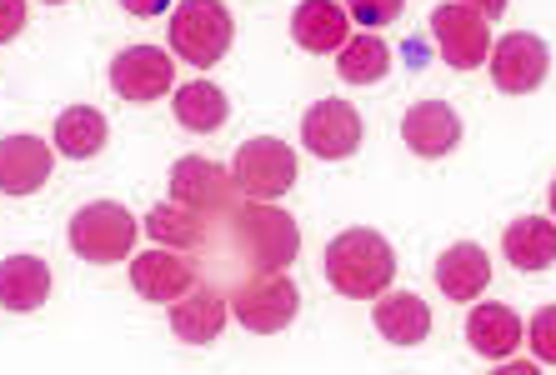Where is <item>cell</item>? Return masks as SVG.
I'll list each match as a JSON object with an SVG mask.
<instances>
[{"instance_id":"cell-14","label":"cell","mask_w":556,"mask_h":375,"mask_svg":"<svg viewBox=\"0 0 556 375\" xmlns=\"http://www.w3.org/2000/svg\"><path fill=\"white\" fill-rule=\"evenodd\" d=\"M402 135L416 156L441 160L446 151H456V141H462V120H456V111L446 101H416L402 120Z\"/></svg>"},{"instance_id":"cell-21","label":"cell","mask_w":556,"mask_h":375,"mask_svg":"<svg viewBox=\"0 0 556 375\" xmlns=\"http://www.w3.org/2000/svg\"><path fill=\"white\" fill-rule=\"evenodd\" d=\"M502 250L517 271H546V266H556V225L542 216L511 220L502 235Z\"/></svg>"},{"instance_id":"cell-31","label":"cell","mask_w":556,"mask_h":375,"mask_svg":"<svg viewBox=\"0 0 556 375\" xmlns=\"http://www.w3.org/2000/svg\"><path fill=\"white\" fill-rule=\"evenodd\" d=\"M546 206H552V216H556V181H552V201H546Z\"/></svg>"},{"instance_id":"cell-24","label":"cell","mask_w":556,"mask_h":375,"mask_svg":"<svg viewBox=\"0 0 556 375\" xmlns=\"http://www.w3.org/2000/svg\"><path fill=\"white\" fill-rule=\"evenodd\" d=\"M337 70L346 86H376L391 70V51L381 36H356L337 51Z\"/></svg>"},{"instance_id":"cell-32","label":"cell","mask_w":556,"mask_h":375,"mask_svg":"<svg viewBox=\"0 0 556 375\" xmlns=\"http://www.w3.org/2000/svg\"><path fill=\"white\" fill-rule=\"evenodd\" d=\"M51 5H61V0H51Z\"/></svg>"},{"instance_id":"cell-18","label":"cell","mask_w":556,"mask_h":375,"mask_svg":"<svg viewBox=\"0 0 556 375\" xmlns=\"http://www.w3.org/2000/svg\"><path fill=\"white\" fill-rule=\"evenodd\" d=\"M376 331L391 340V346H421V340L431 336V311L427 300L412 296V290H396V296H387L381 290V300H376Z\"/></svg>"},{"instance_id":"cell-29","label":"cell","mask_w":556,"mask_h":375,"mask_svg":"<svg viewBox=\"0 0 556 375\" xmlns=\"http://www.w3.org/2000/svg\"><path fill=\"white\" fill-rule=\"evenodd\" d=\"M121 5H126L130 15H141V21H146V15H161V11H170V0H121Z\"/></svg>"},{"instance_id":"cell-10","label":"cell","mask_w":556,"mask_h":375,"mask_svg":"<svg viewBox=\"0 0 556 375\" xmlns=\"http://www.w3.org/2000/svg\"><path fill=\"white\" fill-rule=\"evenodd\" d=\"M301 145L321 160H346L362 145V116L346 101H321L311 105L301 120Z\"/></svg>"},{"instance_id":"cell-25","label":"cell","mask_w":556,"mask_h":375,"mask_svg":"<svg viewBox=\"0 0 556 375\" xmlns=\"http://www.w3.org/2000/svg\"><path fill=\"white\" fill-rule=\"evenodd\" d=\"M146 231H151V241H161V246H170V250L201 246V216L186 210L181 201H161V206L146 216Z\"/></svg>"},{"instance_id":"cell-4","label":"cell","mask_w":556,"mask_h":375,"mask_svg":"<svg viewBox=\"0 0 556 375\" xmlns=\"http://www.w3.org/2000/svg\"><path fill=\"white\" fill-rule=\"evenodd\" d=\"M136 246V216L116 201H91L71 216V250L91 266H116Z\"/></svg>"},{"instance_id":"cell-1","label":"cell","mask_w":556,"mask_h":375,"mask_svg":"<svg viewBox=\"0 0 556 375\" xmlns=\"http://www.w3.org/2000/svg\"><path fill=\"white\" fill-rule=\"evenodd\" d=\"M326 281L337 285V296L346 300H371L396 281V250L387 246L381 231L351 225L326 246Z\"/></svg>"},{"instance_id":"cell-26","label":"cell","mask_w":556,"mask_h":375,"mask_svg":"<svg viewBox=\"0 0 556 375\" xmlns=\"http://www.w3.org/2000/svg\"><path fill=\"white\" fill-rule=\"evenodd\" d=\"M531 350L542 365H556V306H542L531 315Z\"/></svg>"},{"instance_id":"cell-30","label":"cell","mask_w":556,"mask_h":375,"mask_svg":"<svg viewBox=\"0 0 556 375\" xmlns=\"http://www.w3.org/2000/svg\"><path fill=\"white\" fill-rule=\"evenodd\" d=\"M462 5H471V11H481L486 21H496V15H506V5H511V0H462Z\"/></svg>"},{"instance_id":"cell-9","label":"cell","mask_w":556,"mask_h":375,"mask_svg":"<svg viewBox=\"0 0 556 375\" xmlns=\"http://www.w3.org/2000/svg\"><path fill=\"white\" fill-rule=\"evenodd\" d=\"M170 80H176V65L161 46H126V51L111 61V91L121 101H161L170 91Z\"/></svg>"},{"instance_id":"cell-20","label":"cell","mask_w":556,"mask_h":375,"mask_svg":"<svg viewBox=\"0 0 556 375\" xmlns=\"http://www.w3.org/2000/svg\"><path fill=\"white\" fill-rule=\"evenodd\" d=\"M466 346L486 355V361H506L521 346V321L511 306H477L466 315Z\"/></svg>"},{"instance_id":"cell-5","label":"cell","mask_w":556,"mask_h":375,"mask_svg":"<svg viewBox=\"0 0 556 375\" xmlns=\"http://www.w3.org/2000/svg\"><path fill=\"white\" fill-rule=\"evenodd\" d=\"M231 311H236V321L247 325V331H256V336H276V331H286V325L296 321L301 290L286 281V271H261L256 281L236 285Z\"/></svg>"},{"instance_id":"cell-3","label":"cell","mask_w":556,"mask_h":375,"mask_svg":"<svg viewBox=\"0 0 556 375\" xmlns=\"http://www.w3.org/2000/svg\"><path fill=\"white\" fill-rule=\"evenodd\" d=\"M236 235H241V250L256 271H286L301 250L296 220L281 206H266V201H247L236 210Z\"/></svg>"},{"instance_id":"cell-2","label":"cell","mask_w":556,"mask_h":375,"mask_svg":"<svg viewBox=\"0 0 556 375\" xmlns=\"http://www.w3.org/2000/svg\"><path fill=\"white\" fill-rule=\"evenodd\" d=\"M231 40H236V26L220 0H181L170 11V51L181 55L186 65H195V70L216 65L220 55L231 51Z\"/></svg>"},{"instance_id":"cell-11","label":"cell","mask_w":556,"mask_h":375,"mask_svg":"<svg viewBox=\"0 0 556 375\" xmlns=\"http://www.w3.org/2000/svg\"><path fill=\"white\" fill-rule=\"evenodd\" d=\"M231 176L216 166V160L186 156L170 170V201H181L186 210H201V216H220L231 206Z\"/></svg>"},{"instance_id":"cell-15","label":"cell","mask_w":556,"mask_h":375,"mask_svg":"<svg viewBox=\"0 0 556 375\" xmlns=\"http://www.w3.org/2000/svg\"><path fill=\"white\" fill-rule=\"evenodd\" d=\"M170 331L186 346H211L226 331V300L211 285H191L181 300H170Z\"/></svg>"},{"instance_id":"cell-19","label":"cell","mask_w":556,"mask_h":375,"mask_svg":"<svg viewBox=\"0 0 556 375\" xmlns=\"http://www.w3.org/2000/svg\"><path fill=\"white\" fill-rule=\"evenodd\" d=\"M51 296V266L36 256L0 260V306L5 311H40Z\"/></svg>"},{"instance_id":"cell-6","label":"cell","mask_w":556,"mask_h":375,"mask_svg":"<svg viewBox=\"0 0 556 375\" xmlns=\"http://www.w3.org/2000/svg\"><path fill=\"white\" fill-rule=\"evenodd\" d=\"M231 181L247 201H276V195H286L296 185V156H291V145L271 141V135H256V141H247L236 151Z\"/></svg>"},{"instance_id":"cell-7","label":"cell","mask_w":556,"mask_h":375,"mask_svg":"<svg viewBox=\"0 0 556 375\" xmlns=\"http://www.w3.org/2000/svg\"><path fill=\"white\" fill-rule=\"evenodd\" d=\"M431 36H437L441 61L456 65V70H477L492 55V21L462 5V0H446L431 11Z\"/></svg>"},{"instance_id":"cell-28","label":"cell","mask_w":556,"mask_h":375,"mask_svg":"<svg viewBox=\"0 0 556 375\" xmlns=\"http://www.w3.org/2000/svg\"><path fill=\"white\" fill-rule=\"evenodd\" d=\"M26 30V0H0V46Z\"/></svg>"},{"instance_id":"cell-17","label":"cell","mask_w":556,"mask_h":375,"mask_svg":"<svg viewBox=\"0 0 556 375\" xmlns=\"http://www.w3.org/2000/svg\"><path fill=\"white\" fill-rule=\"evenodd\" d=\"M291 40L311 55L341 51L346 46V11L337 0H301L296 15H291Z\"/></svg>"},{"instance_id":"cell-8","label":"cell","mask_w":556,"mask_h":375,"mask_svg":"<svg viewBox=\"0 0 556 375\" xmlns=\"http://www.w3.org/2000/svg\"><path fill=\"white\" fill-rule=\"evenodd\" d=\"M546 65H552V51L531 30H511V36H502L492 46V80H496V91H506V95L536 91L546 80Z\"/></svg>"},{"instance_id":"cell-27","label":"cell","mask_w":556,"mask_h":375,"mask_svg":"<svg viewBox=\"0 0 556 375\" xmlns=\"http://www.w3.org/2000/svg\"><path fill=\"white\" fill-rule=\"evenodd\" d=\"M402 5L406 0H351V15H356L366 30H376V26H391V21L402 15Z\"/></svg>"},{"instance_id":"cell-16","label":"cell","mask_w":556,"mask_h":375,"mask_svg":"<svg viewBox=\"0 0 556 375\" xmlns=\"http://www.w3.org/2000/svg\"><path fill=\"white\" fill-rule=\"evenodd\" d=\"M437 285L446 300H477L486 285H492V260H486V250L471 246V241H462V246L441 250L437 260Z\"/></svg>"},{"instance_id":"cell-13","label":"cell","mask_w":556,"mask_h":375,"mask_svg":"<svg viewBox=\"0 0 556 375\" xmlns=\"http://www.w3.org/2000/svg\"><path fill=\"white\" fill-rule=\"evenodd\" d=\"M51 151L36 135H5L0 141V195H36L51 181Z\"/></svg>"},{"instance_id":"cell-22","label":"cell","mask_w":556,"mask_h":375,"mask_svg":"<svg viewBox=\"0 0 556 375\" xmlns=\"http://www.w3.org/2000/svg\"><path fill=\"white\" fill-rule=\"evenodd\" d=\"M226 116H231V101H226V91L211 86V80H191V86L176 91V120H181L186 130H195V135L220 130Z\"/></svg>"},{"instance_id":"cell-12","label":"cell","mask_w":556,"mask_h":375,"mask_svg":"<svg viewBox=\"0 0 556 375\" xmlns=\"http://www.w3.org/2000/svg\"><path fill=\"white\" fill-rule=\"evenodd\" d=\"M130 285H136V296L141 300L170 306V300H181L195 285V271H191V260H181L170 246H155V250H146V256L130 260Z\"/></svg>"},{"instance_id":"cell-23","label":"cell","mask_w":556,"mask_h":375,"mask_svg":"<svg viewBox=\"0 0 556 375\" xmlns=\"http://www.w3.org/2000/svg\"><path fill=\"white\" fill-rule=\"evenodd\" d=\"M105 135H111V126H105V116L91 111V105H71V111H61V120H55V151L71 160L96 156L105 145Z\"/></svg>"}]
</instances>
